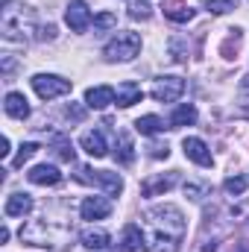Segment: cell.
<instances>
[{
    "mask_svg": "<svg viewBox=\"0 0 249 252\" xmlns=\"http://www.w3.org/2000/svg\"><path fill=\"white\" fill-rule=\"evenodd\" d=\"M35 30V12L24 3L6 0L3 12H0V32L6 41H24L30 32Z\"/></svg>",
    "mask_w": 249,
    "mask_h": 252,
    "instance_id": "obj_1",
    "label": "cell"
},
{
    "mask_svg": "<svg viewBox=\"0 0 249 252\" xmlns=\"http://www.w3.org/2000/svg\"><path fill=\"white\" fill-rule=\"evenodd\" d=\"M18 235L30 247H50V250H62L73 238V232L67 226H56V223H47V220H32V223L21 226Z\"/></svg>",
    "mask_w": 249,
    "mask_h": 252,
    "instance_id": "obj_2",
    "label": "cell"
},
{
    "mask_svg": "<svg viewBox=\"0 0 249 252\" xmlns=\"http://www.w3.org/2000/svg\"><path fill=\"white\" fill-rule=\"evenodd\" d=\"M150 220H153V226L158 229V232H164V235H170V238H176V241H182L185 238V217H182V211L176 208V205H156V208H150V214H147Z\"/></svg>",
    "mask_w": 249,
    "mask_h": 252,
    "instance_id": "obj_3",
    "label": "cell"
},
{
    "mask_svg": "<svg viewBox=\"0 0 249 252\" xmlns=\"http://www.w3.org/2000/svg\"><path fill=\"white\" fill-rule=\"evenodd\" d=\"M141 53V35L138 32H118L106 47H103V56L109 59V62H132L135 56Z\"/></svg>",
    "mask_w": 249,
    "mask_h": 252,
    "instance_id": "obj_4",
    "label": "cell"
},
{
    "mask_svg": "<svg viewBox=\"0 0 249 252\" xmlns=\"http://www.w3.org/2000/svg\"><path fill=\"white\" fill-rule=\"evenodd\" d=\"M76 179L85 182V185H94V188H103L109 196H121L124 193V179L121 173H112V170H91V167H76Z\"/></svg>",
    "mask_w": 249,
    "mask_h": 252,
    "instance_id": "obj_5",
    "label": "cell"
},
{
    "mask_svg": "<svg viewBox=\"0 0 249 252\" xmlns=\"http://www.w3.org/2000/svg\"><path fill=\"white\" fill-rule=\"evenodd\" d=\"M32 88H35V94L41 100H56V97L70 94V79L56 76V73H35L32 76Z\"/></svg>",
    "mask_w": 249,
    "mask_h": 252,
    "instance_id": "obj_6",
    "label": "cell"
},
{
    "mask_svg": "<svg viewBox=\"0 0 249 252\" xmlns=\"http://www.w3.org/2000/svg\"><path fill=\"white\" fill-rule=\"evenodd\" d=\"M182 94H185L182 76H158L153 85V100H158V103H176Z\"/></svg>",
    "mask_w": 249,
    "mask_h": 252,
    "instance_id": "obj_7",
    "label": "cell"
},
{
    "mask_svg": "<svg viewBox=\"0 0 249 252\" xmlns=\"http://www.w3.org/2000/svg\"><path fill=\"white\" fill-rule=\"evenodd\" d=\"M64 24L73 30V32H85L91 27V9L85 6V0H70L67 9H64Z\"/></svg>",
    "mask_w": 249,
    "mask_h": 252,
    "instance_id": "obj_8",
    "label": "cell"
},
{
    "mask_svg": "<svg viewBox=\"0 0 249 252\" xmlns=\"http://www.w3.org/2000/svg\"><path fill=\"white\" fill-rule=\"evenodd\" d=\"M176 182H179V173H176V170L150 176V179L141 182V196H161V193H167V190L176 188Z\"/></svg>",
    "mask_w": 249,
    "mask_h": 252,
    "instance_id": "obj_9",
    "label": "cell"
},
{
    "mask_svg": "<svg viewBox=\"0 0 249 252\" xmlns=\"http://www.w3.org/2000/svg\"><path fill=\"white\" fill-rule=\"evenodd\" d=\"M82 220H106L112 214V199L109 196H85L79 205Z\"/></svg>",
    "mask_w": 249,
    "mask_h": 252,
    "instance_id": "obj_10",
    "label": "cell"
},
{
    "mask_svg": "<svg viewBox=\"0 0 249 252\" xmlns=\"http://www.w3.org/2000/svg\"><path fill=\"white\" fill-rule=\"evenodd\" d=\"M182 150H185V156L193 161V164H199V167H211L214 164V158H211V150H208V144L202 141V138H185L182 141Z\"/></svg>",
    "mask_w": 249,
    "mask_h": 252,
    "instance_id": "obj_11",
    "label": "cell"
},
{
    "mask_svg": "<svg viewBox=\"0 0 249 252\" xmlns=\"http://www.w3.org/2000/svg\"><path fill=\"white\" fill-rule=\"evenodd\" d=\"M79 147H82L91 158H103V156H109V144H106V135H103L100 129H88V132H82Z\"/></svg>",
    "mask_w": 249,
    "mask_h": 252,
    "instance_id": "obj_12",
    "label": "cell"
},
{
    "mask_svg": "<svg viewBox=\"0 0 249 252\" xmlns=\"http://www.w3.org/2000/svg\"><path fill=\"white\" fill-rule=\"evenodd\" d=\"M27 179H30L32 185L53 188V185H59V182H62V173H59V167H56V164H35V167L27 173Z\"/></svg>",
    "mask_w": 249,
    "mask_h": 252,
    "instance_id": "obj_13",
    "label": "cell"
},
{
    "mask_svg": "<svg viewBox=\"0 0 249 252\" xmlns=\"http://www.w3.org/2000/svg\"><path fill=\"white\" fill-rule=\"evenodd\" d=\"M144 100V88L138 85V82H132V79H126L121 82L118 88H115V103L121 106V109H129V106H135V103H141Z\"/></svg>",
    "mask_w": 249,
    "mask_h": 252,
    "instance_id": "obj_14",
    "label": "cell"
},
{
    "mask_svg": "<svg viewBox=\"0 0 249 252\" xmlns=\"http://www.w3.org/2000/svg\"><path fill=\"white\" fill-rule=\"evenodd\" d=\"M115 103V88L112 85H94L85 91V106L88 109H106Z\"/></svg>",
    "mask_w": 249,
    "mask_h": 252,
    "instance_id": "obj_15",
    "label": "cell"
},
{
    "mask_svg": "<svg viewBox=\"0 0 249 252\" xmlns=\"http://www.w3.org/2000/svg\"><path fill=\"white\" fill-rule=\"evenodd\" d=\"M3 109H6V115L15 118V121H27V118H30V103H27V97H24L21 91H9L6 100H3Z\"/></svg>",
    "mask_w": 249,
    "mask_h": 252,
    "instance_id": "obj_16",
    "label": "cell"
},
{
    "mask_svg": "<svg viewBox=\"0 0 249 252\" xmlns=\"http://www.w3.org/2000/svg\"><path fill=\"white\" fill-rule=\"evenodd\" d=\"M144 250L147 252H176L179 250V241L156 229V232H150V235L144 238Z\"/></svg>",
    "mask_w": 249,
    "mask_h": 252,
    "instance_id": "obj_17",
    "label": "cell"
},
{
    "mask_svg": "<svg viewBox=\"0 0 249 252\" xmlns=\"http://www.w3.org/2000/svg\"><path fill=\"white\" fill-rule=\"evenodd\" d=\"M6 217H27L30 211H32V196L30 193H21V190H15V193H9V199H6Z\"/></svg>",
    "mask_w": 249,
    "mask_h": 252,
    "instance_id": "obj_18",
    "label": "cell"
},
{
    "mask_svg": "<svg viewBox=\"0 0 249 252\" xmlns=\"http://www.w3.org/2000/svg\"><path fill=\"white\" fill-rule=\"evenodd\" d=\"M144 232H141V226L138 223H126L124 226V235H121V250L124 252H135L144 247Z\"/></svg>",
    "mask_w": 249,
    "mask_h": 252,
    "instance_id": "obj_19",
    "label": "cell"
},
{
    "mask_svg": "<svg viewBox=\"0 0 249 252\" xmlns=\"http://www.w3.org/2000/svg\"><path fill=\"white\" fill-rule=\"evenodd\" d=\"M82 247L85 250H94V252H103L109 250V244H112V235L109 232H103V229H88V232H82Z\"/></svg>",
    "mask_w": 249,
    "mask_h": 252,
    "instance_id": "obj_20",
    "label": "cell"
},
{
    "mask_svg": "<svg viewBox=\"0 0 249 252\" xmlns=\"http://www.w3.org/2000/svg\"><path fill=\"white\" fill-rule=\"evenodd\" d=\"M164 15H167L170 21H176V24H187V21H193L196 9H193L190 3H182V0H176V3H170V6H164Z\"/></svg>",
    "mask_w": 249,
    "mask_h": 252,
    "instance_id": "obj_21",
    "label": "cell"
},
{
    "mask_svg": "<svg viewBox=\"0 0 249 252\" xmlns=\"http://www.w3.org/2000/svg\"><path fill=\"white\" fill-rule=\"evenodd\" d=\"M190 124H196V109L190 103L176 106L173 115H170V129H182V126H190Z\"/></svg>",
    "mask_w": 249,
    "mask_h": 252,
    "instance_id": "obj_22",
    "label": "cell"
},
{
    "mask_svg": "<svg viewBox=\"0 0 249 252\" xmlns=\"http://www.w3.org/2000/svg\"><path fill=\"white\" fill-rule=\"evenodd\" d=\"M115 158L121 161V164H132L135 161V144H132V138L121 132L118 135V150H115Z\"/></svg>",
    "mask_w": 249,
    "mask_h": 252,
    "instance_id": "obj_23",
    "label": "cell"
},
{
    "mask_svg": "<svg viewBox=\"0 0 249 252\" xmlns=\"http://www.w3.org/2000/svg\"><path fill=\"white\" fill-rule=\"evenodd\" d=\"M135 129H138L141 135H158V132L164 129V121L156 118V115H144V118L135 121Z\"/></svg>",
    "mask_w": 249,
    "mask_h": 252,
    "instance_id": "obj_24",
    "label": "cell"
},
{
    "mask_svg": "<svg viewBox=\"0 0 249 252\" xmlns=\"http://www.w3.org/2000/svg\"><path fill=\"white\" fill-rule=\"evenodd\" d=\"M129 18L132 21H150L153 18V6L147 0H129Z\"/></svg>",
    "mask_w": 249,
    "mask_h": 252,
    "instance_id": "obj_25",
    "label": "cell"
},
{
    "mask_svg": "<svg viewBox=\"0 0 249 252\" xmlns=\"http://www.w3.org/2000/svg\"><path fill=\"white\" fill-rule=\"evenodd\" d=\"M35 153H38V144H35V141H27V144H21L18 156L12 158V167H24V164H27V161H30Z\"/></svg>",
    "mask_w": 249,
    "mask_h": 252,
    "instance_id": "obj_26",
    "label": "cell"
},
{
    "mask_svg": "<svg viewBox=\"0 0 249 252\" xmlns=\"http://www.w3.org/2000/svg\"><path fill=\"white\" fill-rule=\"evenodd\" d=\"M208 193H211V185H205V182H185V196H190L193 202L205 199Z\"/></svg>",
    "mask_w": 249,
    "mask_h": 252,
    "instance_id": "obj_27",
    "label": "cell"
},
{
    "mask_svg": "<svg viewBox=\"0 0 249 252\" xmlns=\"http://www.w3.org/2000/svg\"><path fill=\"white\" fill-rule=\"evenodd\" d=\"M170 56H173V62H187V41L185 38H170Z\"/></svg>",
    "mask_w": 249,
    "mask_h": 252,
    "instance_id": "obj_28",
    "label": "cell"
},
{
    "mask_svg": "<svg viewBox=\"0 0 249 252\" xmlns=\"http://www.w3.org/2000/svg\"><path fill=\"white\" fill-rule=\"evenodd\" d=\"M247 185H249L247 176H229L223 188H226V193H232V196H241V193L247 190Z\"/></svg>",
    "mask_w": 249,
    "mask_h": 252,
    "instance_id": "obj_29",
    "label": "cell"
},
{
    "mask_svg": "<svg viewBox=\"0 0 249 252\" xmlns=\"http://www.w3.org/2000/svg\"><path fill=\"white\" fill-rule=\"evenodd\" d=\"M112 27H118V15H115V12H100V15H94V30H112Z\"/></svg>",
    "mask_w": 249,
    "mask_h": 252,
    "instance_id": "obj_30",
    "label": "cell"
},
{
    "mask_svg": "<svg viewBox=\"0 0 249 252\" xmlns=\"http://www.w3.org/2000/svg\"><path fill=\"white\" fill-rule=\"evenodd\" d=\"M205 9H208V12H214V15H226V12H232V9H235V0H208V3H205Z\"/></svg>",
    "mask_w": 249,
    "mask_h": 252,
    "instance_id": "obj_31",
    "label": "cell"
},
{
    "mask_svg": "<svg viewBox=\"0 0 249 252\" xmlns=\"http://www.w3.org/2000/svg\"><path fill=\"white\" fill-rule=\"evenodd\" d=\"M56 156L62 161H73V144L67 138H56Z\"/></svg>",
    "mask_w": 249,
    "mask_h": 252,
    "instance_id": "obj_32",
    "label": "cell"
},
{
    "mask_svg": "<svg viewBox=\"0 0 249 252\" xmlns=\"http://www.w3.org/2000/svg\"><path fill=\"white\" fill-rule=\"evenodd\" d=\"M64 115H67L70 121H82V118H85V109L76 106V103H70V106H64Z\"/></svg>",
    "mask_w": 249,
    "mask_h": 252,
    "instance_id": "obj_33",
    "label": "cell"
},
{
    "mask_svg": "<svg viewBox=\"0 0 249 252\" xmlns=\"http://www.w3.org/2000/svg\"><path fill=\"white\" fill-rule=\"evenodd\" d=\"M35 38H38V41H53V38H56V27H53V24H47V27H41Z\"/></svg>",
    "mask_w": 249,
    "mask_h": 252,
    "instance_id": "obj_34",
    "label": "cell"
},
{
    "mask_svg": "<svg viewBox=\"0 0 249 252\" xmlns=\"http://www.w3.org/2000/svg\"><path fill=\"white\" fill-rule=\"evenodd\" d=\"M150 156H153V158H167V156H170V147H167V144H153V147H150Z\"/></svg>",
    "mask_w": 249,
    "mask_h": 252,
    "instance_id": "obj_35",
    "label": "cell"
},
{
    "mask_svg": "<svg viewBox=\"0 0 249 252\" xmlns=\"http://www.w3.org/2000/svg\"><path fill=\"white\" fill-rule=\"evenodd\" d=\"M9 153H12V144H9V138H3L0 141V158H9Z\"/></svg>",
    "mask_w": 249,
    "mask_h": 252,
    "instance_id": "obj_36",
    "label": "cell"
},
{
    "mask_svg": "<svg viewBox=\"0 0 249 252\" xmlns=\"http://www.w3.org/2000/svg\"><path fill=\"white\" fill-rule=\"evenodd\" d=\"M12 67H15V59H12V56H3V76H9Z\"/></svg>",
    "mask_w": 249,
    "mask_h": 252,
    "instance_id": "obj_37",
    "label": "cell"
},
{
    "mask_svg": "<svg viewBox=\"0 0 249 252\" xmlns=\"http://www.w3.org/2000/svg\"><path fill=\"white\" fill-rule=\"evenodd\" d=\"M241 94H249V73L241 79Z\"/></svg>",
    "mask_w": 249,
    "mask_h": 252,
    "instance_id": "obj_38",
    "label": "cell"
},
{
    "mask_svg": "<svg viewBox=\"0 0 249 252\" xmlns=\"http://www.w3.org/2000/svg\"><path fill=\"white\" fill-rule=\"evenodd\" d=\"M6 241H9V229L3 226V229H0V244H6Z\"/></svg>",
    "mask_w": 249,
    "mask_h": 252,
    "instance_id": "obj_39",
    "label": "cell"
},
{
    "mask_svg": "<svg viewBox=\"0 0 249 252\" xmlns=\"http://www.w3.org/2000/svg\"><path fill=\"white\" fill-rule=\"evenodd\" d=\"M202 252H217V244H205V247H202Z\"/></svg>",
    "mask_w": 249,
    "mask_h": 252,
    "instance_id": "obj_40",
    "label": "cell"
},
{
    "mask_svg": "<svg viewBox=\"0 0 249 252\" xmlns=\"http://www.w3.org/2000/svg\"><path fill=\"white\" fill-rule=\"evenodd\" d=\"M241 252H247V250H241Z\"/></svg>",
    "mask_w": 249,
    "mask_h": 252,
    "instance_id": "obj_41",
    "label": "cell"
}]
</instances>
